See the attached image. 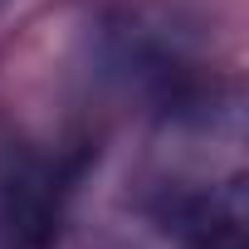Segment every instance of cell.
<instances>
[{"label":"cell","mask_w":249,"mask_h":249,"mask_svg":"<svg viewBox=\"0 0 249 249\" xmlns=\"http://www.w3.org/2000/svg\"><path fill=\"white\" fill-rule=\"evenodd\" d=\"M69 171L30 147L0 157V249H54Z\"/></svg>","instance_id":"6da1fadb"},{"label":"cell","mask_w":249,"mask_h":249,"mask_svg":"<svg viewBox=\"0 0 249 249\" xmlns=\"http://www.w3.org/2000/svg\"><path fill=\"white\" fill-rule=\"evenodd\" d=\"M196 249H244V239H239V210H230L225 220H210V230L200 234Z\"/></svg>","instance_id":"7a4b0ae2"}]
</instances>
